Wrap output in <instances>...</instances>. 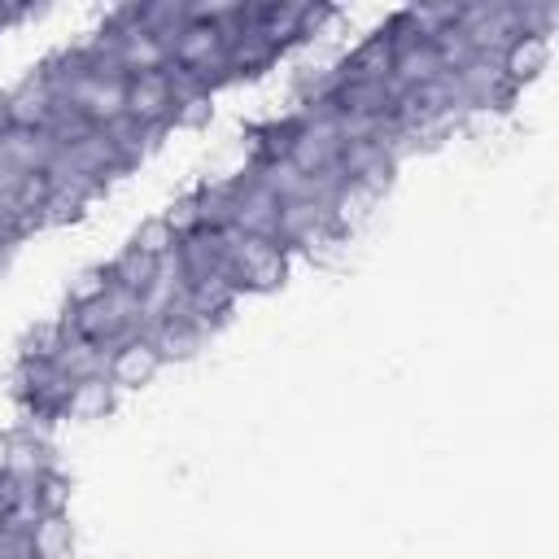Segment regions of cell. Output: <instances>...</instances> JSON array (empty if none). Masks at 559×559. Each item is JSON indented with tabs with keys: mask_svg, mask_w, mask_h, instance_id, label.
Instances as JSON below:
<instances>
[{
	"mask_svg": "<svg viewBox=\"0 0 559 559\" xmlns=\"http://www.w3.org/2000/svg\"><path fill=\"white\" fill-rule=\"evenodd\" d=\"M48 472H57L52 467V445L44 441V432H17V437H9V472L4 476H13V480H22V485H39Z\"/></svg>",
	"mask_w": 559,
	"mask_h": 559,
	"instance_id": "cell-12",
	"label": "cell"
},
{
	"mask_svg": "<svg viewBox=\"0 0 559 559\" xmlns=\"http://www.w3.org/2000/svg\"><path fill=\"white\" fill-rule=\"evenodd\" d=\"M336 70H341V79H376V83H384L389 70H393V44H389V35L384 31L367 35Z\"/></svg>",
	"mask_w": 559,
	"mask_h": 559,
	"instance_id": "cell-14",
	"label": "cell"
},
{
	"mask_svg": "<svg viewBox=\"0 0 559 559\" xmlns=\"http://www.w3.org/2000/svg\"><path fill=\"white\" fill-rule=\"evenodd\" d=\"M144 336L153 341V349L162 354V362H166V358H188V354H197L201 341H205V332L192 328V323H183V319H166V323H157V328L144 332Z\"/></svg>",
	"mask_w": 559,
	"mask_h": 559,
	"instance_id": "cell-16",
	"label": "cell"
},
{
	"mask_svg": "<svg viewBox=\"0 0 559 559\" xmlns=\"http://www.w3.org/2000/svg\"><path fill=\"white\" fill-rule=\"evenodd\" d=\"M231 197H236V210H231V227L245 231V236H262V240H275V227H280V201L253 183L245 170L231 175Z\"/></svg>",
	"mask_w": 559,
	"mask_h": 559,
	"instance_id": "cell-6",
	"label": "cell"
},
{
	"mask_svg": "<svg viewBox=\"0 0 559 559\" xmlns=\"http://www.w3.org/2000/svg\"><path fill=\"white\" fill-rule=\"evenodd\" d=\"M293 135H297V127H293L288 114H284V118H271L266 127L253 131V157H288Z\"/></svg>",
	"mask_w": 559,
	"mask_h": 559,
	"instance_id": "cell-22",
	"label": "cell"
},
{
	"mask_svg": "<svg viewBox=\"0 0 559 559\" xmlns=\"http://www.w3.org/2000/svg\"><path fill=\"white\" fill-rule=\"evenodd\" d=\"M454 83H459L467 109L502 105V100L515 92V87L507 83V74H502V61H498V57H485V52H476V57L454 74Z\"/></svg>",
	"mask_w": 559,
	"mask_h": 559,
	"instance_id": "cell-8",
	"label": "cell"
},
{
	"mask_svg": "<svg viewBox=\"0 0 559 559\" xmlns=\"http://www.w3.org/2000/svg\"><path fill=\"white\" fill-rule=\"evenodd\" d=\"M109 402H114V384H109V376H100V380H83V384L70 389V397H66V415H70V419H96V415L109 411Z\"/></svg>",
	"mask_w": 559,
	"mask_h": 559,
	"instance_id": "cell-20",
	"label": "cell"
},
{
	"mask_svg": "<svg viewBox=\"0 0 559 559\" xmlns=\"http://www.w3.org/2000/svg\"><path fill=\"white\" fill-rule=\"evenodd\" d=\"M52 105H57V96H52L48 79L35 70V74H26L17 87H9V92H4V100H0V122L44 131V127H48V118H52Z\"/></svg>",
	"mask_w": 559,
	"mask_h": 559,
	"instance_id": "cell-7",
	"label": "cell"
},
{
	"mask_svg": "<svg viewBox=\"0 0 559 559\" xmlns=\"http://www.w3.org/2000/svg\"><path fill=\"white\" fill-rule=\"evenodd\" d=\"M157 367H162V354L153 349V341L148 336H131L122 349L109 354V384L114 389H135V384L153 380Z\"/></svg>",
	"mask_w": 559,
	"mask_h": 559,
	"instance_id": "cell-11",
	"label": "cell"
},
{
	"mask_svg": "<svg viewBox=\"0 0 559 559\" xmlns=\"http://www.w3.org/2000/svg\"><path fill=\"white\" fill-rule=\"evenodd\" d=\"M35 542V559H66L70 555V524L66 515H44L31 533Z\"/></svg>",
	"mask_w": 559,
	"mask_h": 559,
	"instance_id": "cell-21",
	"label": "cell"
},
{
	"mask_svg": "<svg viewBox=\"0 0 559 559\" xmlns=\"http://www.w3.org/2000/svg\"><path fill=\"white\" fill-rule=\"evenodd\" d=\"M223 258H227V275L231 284L245 293H266L284 280V245L280 240H262V236H245L236 227H223Z\"/></svg>",
	"mask_w": 559,
	"mask_h": 559,
	"instance_id": "cell-1",
	"label": "cell"
},
{
	"mask_svg": "<svg viewBox=\"0 0 559 559\" xmlns=\"http://www.w3.org/2000/svg\"><path fill=\"white\" fill-rule=\"evenodd\" d=\"M328 17H332V9H323V4H284V0L280 4H245V22L258 26L275 48L306 39Z\"/></svg>",
	"mask_w": 559,
	"mask_h": 559,
	"instance_id": "cell-4",
	"label": "cell"
},
{
	"mask_svg": "<svg viewBox=\"0 0 559 559\" xmlns=\"http://www.w3.org/2000/svg\"><path fill=\"white\" fill-rule=\"evenodd\" d=\"M35 493H39L44 515H61V511H66V498H70V485H66L61 472H48V476L35 485Z\"/></svg>",
	"mask_w": 559,
	"mask_h": 559,
	"instance_id": "cell-24",
	"label": "cell"
},
{
	"mask_svg": "<svg viewBox=\"0 0 559 559\" xmlns=\"http://www.w3.org/2000/svg\"><path fill=\"white\" fill-rule=\"evenodd\" d=\"M162 223H166V227L175 231V240L192 236V231L201 227V223H197V201H192V197H179V201H175V205H170V210L162 214Z\"/></svg>",
	"mask_w": 559,
	"mask_h": 559,
	"instance_id": "cell-25",
	"label": "cell"
},
{
	"mask_svg": "<svg viewBox=\"0 0 559 559\" xmlns=\"http://www.w3.org/2000/svg\"><path fill=\"white\" fill-rule=\"evenodd\" d=\"M57 100H66L79 118H87L92 127H109L114 118L127 114V79H100V74H74Z\"/></svg>",
	"mask_w": 559,
	"mask_h": 559,
	"instance_id": "cell-2",
	"label": "cell"
},
{
	"mask_svg": "<svg viewBox=\"0 0 559 559\" xmlns=\"http://www.w3.org/2000/svg\"><path fill=\"white\" fill-rule=\"evenodd\" d=\"M127 118L148 127V131H162L175 122V96H170V79L166 70H153V74H131L127 79Z\"/></svg>",
	"mask_w": 559,
	"mask_h": 559,
	"instance_id": "cell-5",
	"label": "cell"
},
{
	"mask_svg": "<svg viewBox=\"0 0 559 559\" xmlns=\"http://www.w3.org/2000/svg\"><path fill=\"white\" fill-rule=\"evenodd\" d=\"M192 201H197V223H201V227H210V231L231 227V210H236L231 179H223V183H205L201 192H192Z\"/></svg>",
	"mask_w": 559,
	"mask_h": 559,
	"instance_id": "cell-19",
	"label": "cell"
},
{
	"mask_svg": "<svg viewBox=\"0 0 559 559\" xmlns=\"http://www.w3.org/2000/svg\"><path fill=\"white\" fill-rule=\"evenodd\" d=\"M105 271H109V280H114L118 288H127V293H135V297H140V293L153 284V275H157V258H148V253H140V249H131V245H127V249H122Z\"/></svg>",
	"mask_w": 559,
	"mask_h": 559,
	"instance_id": "cell-18",
	"label": "cell"
},
{
	"mask_svg": "<svg viewBox=\"0 0 559 559\" xmlns=\"http://www.w3.org/2000/svg\"><path fill=\"white\" fill-rule=\"evenodd\" d=\"M57 328H61V323H57ZM52 362H57V371H61L70 384L109 376V349H100L96 341H87V336H79V332H61V345H57Z\"/></svg>",
	"mask_w": 559,
	"mask_h": 559,
	"instance_id": "cell-10",
	"label": "cell"
},
{
	"mask_svg": "<svg viewBox=\"0 0 559 559\" xmlns=\"http://www.w3.org/2000/svg\"><path fill=\"white\" fill-rule=\"evenodd\" d=\"M397 87L384 79V83H376V79H341V87H336V109L341 114H393V105H397Z\"/></svg>",
	"mask_w": 559,
	"mask_h": 559,
	"instance_id": "cell-13",
	"label": "cell"
},
{
	"mask_svg": "<svg viewBox=\"0 0 559 559\" xmlns=\"http://www.w3.org/2000/svg\"><path fill=\"white\" fill-rule=\"evenodd\" d=\"M57 144L48 131H31V127H9L0 122V162H9L22 175H44L52 162Z\"/></svg>",
	"mask_w": 559,
	"mask_h": 559,
	"instance_id": "cell-9",
	"label": "cell"
},
{
	"mask_svg": "<svg viewBox=\"0 0 559 559\" xmlns=\"http://www.w3.org/2000/svg\"><path fill=\"white\" fill-rule=\"evenodd\" d=\"M546 57H550V39L546 35H515L507 48H502V74H507V83L511 87H520L524 79H533L542 66H546Z\"/></svg>",
	"mask_w": 559,
	"mask_h": 559,
	"instance_id": "cell-15",
	"label": "cell"
},
{
	"mask_svg": "<svg viewBox=\"0 0 559 559\" xmlns=\"http://www.w3.org/2000/svg\"><path fill=\"white\" fill-rule=\"evenodd\" d=\"M105 288H109V271H105V266H92V271H83V275H79V284L70 288V306L96 301Z\"/></svg>",
	"mask_w": 559,
	"mask_h": 559,
	"instance_id": "cell-26",
	"label": "cell"
},
{
	"mask_svg": "<svg viewBox=\"0 0 559 559\" xmlns=\"http://www.w3.org/2000/svg\"><path fill=\"white\" fill-rule=\"evenodd\" d=\"M170 66L201 74L210 87H223L227 83V70H223V31L218 26H205V22H183V31L170 39Z\"/></svg>",
	"mask_w": 559,
	"mask_h": 559,
	"instance_id": "cell-3",
	"label": "cell"
},
{
	"mask_svg": "<svg viewBox=\"0 0 559 559\" xmlns=\"http://www.w3.org/2000/svg\"><path fill=\"white\" fill-rule=\"evenodd\" d=\"M179 240H175V231L162 223V218H153V223H144L135 236H131V249H140V253H148V258H162V253H170Z\"/></svg>",
	"mask_w": 559,
	"mask_h": 559,
	"instance_id": "cell-23",
	"label": "cell"
},
{
	"mask_svg": "<svg viewBox=\"0 0 559 559\" xmlns=\"http://www.w3.org/2000/svg\"><path fill=\"white\" fill-rule=\"evenodd\" d=\"M4 515H9V511H4V502H0V533H4Z\"/></svg>",
	"mask_w": 559,
	"mask_h": 559,
	"instance_id": "cell-28",
	"label": "cell"
},
{
	"mask_svg": "<svg viewBox=\"0 0 559 559\" xmlns=\"http://www.w3.org/2000/svg\"><path fill=\"white\" fill-rule=\"evenodd\" d=\"M105 131V140L114 144V153L122 157V166H135L148 148H153V140H157V131H148V127H140V122H131L127 114L122 118H114L109 127H100Z\"/></svg>",
	"mask_w": 559,
	"mask_h": 559,
	"instance_id": "cell-17",
	"label": "cell"
},
{
	"mask_svg": "<svg viewBox=\"0 0 559 559\" xmlns=\"http://www.w3.org/2000/svg\"><path fill=\"white\" fill-rule=\"evenodd\" d=\"M31 559H35V555H31Z\"/></svg>",
	"mask_w": 559,
	"mask_h": 559,
	"instance_id": "cell-29",
	"label": "cell"
},
{
	"mask_svg": "<svg viewBox=\"0 0 559 559\" xmlns=\"http://www.w3.org/2000/svg\"><path fill=\"white\" fill-rule=\"evenodd\" d=\"M9 472V437H0V476Z\"/></svg>",
	"mask_w": 559,
	"mask_h": 559,
	"instance_id": "cell-27",
	"label": "cell"
}]
</instances>
